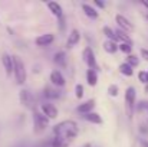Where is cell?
I'll use <instances>...</instances> for the list:
<instances>
[{"mask_svg": "<svg viewBox=\"0 0 148 147\" xmlns=\"http://www.w3.org/2000/svg\"><path fill=\"white\" fill-rule=\"evenodd\" d=\"M118 49L121 50V52H124V53H131V50H132V46L131 45H128V43H121V45H118Z\"/></svg>", "mask_w": 148, "mask_h": 147, "instance_id": "obj_25", "label": "cell"}, {"mask_svg": "<svg viewBox=\"0 0 148 147\" xmlns=\"http://www.w3.org/2000/svg\"><path fill=\"white\" fill-rule=\"evenodd\" d=\"M20 102L26 107V108H33V97L27 90H22L20 91Z\"/></svg>", "mask_w": 148, "mask_h": 147, "instance_id": "obj_8", "label": "cell"}, {"mask_svg": "<svg viewBox=\"0 0 148 147\" xmlns=\"http://www.w3.org/2000/svg\"><path fill=\"white\" fill-rule=\"evenodd\" d=\"M135 88L134 87H128L127 88V92H125V108H127V114H128V118H132V114H134V107H135Z\"/></svg>", "mask_w": 148, "mask_h": 147, "instance_id": "obj_4", "label": "cell"}, {"mask_svg": "<svg viewBox=\"0 0 148 147\" xmlns=\"http://www.w3.org/2000/svg\"><path fill=\"white\" fill-rule=\"evenodd\" d=\"M50 82H52L53 85H56V87H63L66 81H65L63 75H62L59 71H52V72H50Z\"/></svg>", "mask_w": 148, "mask_h": 147, "instance_id": "obj_12", "label": "cell"}, {"mask_svg": "<svg viewBox=\"0 0 148 147\" xmlns=\"http://www.w3.org/2000/svg\"><path fill=\"white\" fill-rule=\"evenodd\" d=\"M78 136V126L72 120L62 121L53 127L52 147H68Z\"/></svg>", "mask_w": 148, "mask_h": 147, "instance_id": "obj_1", "label": "cell"}, {"mask_svg": "<svg viewBox=\"0 0 148 147\" xmlns=\"http://www.w3.org/2000/svg\"><path fill=\"white\" fill-rule=\"evenodd\" d=\"M48 7H49V10L58 17V19H60V17H63V10H62V7H60V4L59 3H56V1H49L48 3Z\"/></svg>", "mask_w": 148, "mask_h": 147, "instance_id": "obj_14", "label": "cell"}, {"mask_svg": "<svg viewBox=\"0 0 148 147\" xmlns=\"http://www.w3.org/2000/svg\"><path fill=\"white\" fill-rule=\"evenodd\" d=\"M108 92H109V95H112V97H116L118 95V87L116 85H109V88H108Z\"/></svg>", "mask_w": 148, "mask_h": 147, "instance_id": "obj_28", "label": "cell"}, {"mask_svg": "<svg viewBox=\"0 0 148 147\" xmlns=\"http://www.w3.org/2000/svg\"><path fill=\"white\" fill-rule=\"evenodd\" d=\"M65 52H58L55 56H53V61L56 62V63H59V65H65Z\"/></svg>", "mask_w": 148, "mask_h": 147, "instance_id": "obj_22", "label": "cell"}, {"mask_svg": "<svg viewBox=\"0 0 148 147\" xmlns=\"http://www.w3.org/2000/svg\"><path fill=\"white\" fill-rule=\"evenodd\" d=\"M13 58V74L16 78V84L17 85H23L26 81V69H25V63L19 56H12Z\"/></svg>", "mask_w": 148, "mask_h": 147, "instance_id": "obj_2", "label": "cell"}, {"mask_svg": "<svg viewBox=\"0 0 148 147\" xmlns=\"http://www.w3.org/2000/svg\"><path fill=\"white\" fill-rule=\"evenodd\" d=\"M115 20H116V23L119 25V28H122V32H124V30H127V32L134 30V25H132L125 16H122V14H116Z\"/></svg>", "mask_w": 148, "mask_h": 147, "instance_id": "obj_7", "label": "cell"}, {"mask_svg": "<svg viewBox=\"0 0 148 147\" xmlns=\"http://www.w3.org/2000/svg\"><path fill=\"white\" fill-rule=\"evenodd\" d=\"M147 19H148V16H147Z\"/></svg>", "mask_w": 148, "mask_h": 147, "instance_id": "obj_33", "label": "cell"}, {"mask_svg": "<svg viewBox=\"0 0 148 147\" xmlns=\"http://www.w3.org/2000/svg\"><path fill=\"white\" fill-rule=\"evenodd\" d=\"M1 62H3V66H4L6 74H7V75H12V74H13V58H12L9 53H3Z\"/></svg>", "mask_w": 148, "mask_h": 147, "instance_id": "obj_10", "label": "cell"}, {"mask_svg": "<svg viewBox=\"0 0 148 147\" xmlns=\"http://www.w3.org/2000/svg\"><path fill=\"white\" fill-rule=\"evenodd\" d=\"M147 74H148V72H147Z\"/></svg>", "mask_w": 148, "mask_h": 147, "instance_id": "obj_35", "label": "cell"}, {"mask_svg": "<svg viewBox=\"0 0 148 147\" xmlns=\"http://www.w3.org/2000/svg\"><path fill=\"white\" fill-rule=\"evenodd\" d=\"M141 55L144 56L145 61H148V49H141Z\"/></svg>", "mask_w": 148, "mask_h": 147, "instance_id": "obj_30", "label": "cell"}, {"mask_svg": "<svg viewBox=\"0 0 148 147\" xmlns=\"http://www.w3.org/2000/svg\"><path fill=\"white\" fill-rule=\"evenodd\" d=\"M82 9H84V12H85V14L88 16V17H91V19H97L98 17V12L95 10V9H92L89 4H82Z\"/></svg>", "mask_w": 148, "mask_h": 147, "instance_id": "obj_17", "label": "cell"}, {"mask_svg": "<svg viewBox=\"0 0 148 147\" xmlns=\"http://www.w3.org/2000/svg\"><path fill=\"white\" fill-rule=\"evenodd\" d=\"M94 3H95V6H98L99 9H103V7H105V3H103V1H99V0H95Z\"/></svg>", "mask_w": 148, "mask_h": 147, "instance_id": "obj_29", "label": "cell"}, {"mask_svg": "<svg viewBox=\"0 0 148 147\" xmlns=\"http://www.w3.org/2000/svg\"><path fill=\"white\" fill-rule=\"evenodd\" d=\"M75 95L78 99H81V98L84 97V87L81 85V84H78L76 87H75Z\"/></svg>", "mask_w": 148, "mask_h": 147, "instance_id": "obj_26", "label": "cell"}, {"mask_svg": "<svg viewBox=\"0 0 148 147\" xmlns=\"http://www.w3.org/2000/svg\"><path fill=\"white\" fill-rule=\"evenodd\" d=\"M103 33H105V36L108 38V41H116V36H115V32L109 28V26H105L103 28Z\"/></svg>", "mask_w": 148, "mask_h": 147, "instance_id": "obj_21", "label": "cell"}, {"mask_svg": "<svg viewBox=\"0 0 148 147\" xmlns=\"http://www.w3.org/2000/svg\"><path fill=\"white\" fill-rule=\"evenodd\" d=\"M86 81L91 87H95L97 85V81H98V75H97V71H92V69H88L86 72Z\"/></svg>", "mask_w": 148, "mask_h": 147, "instance_id": "obj_16", "label": "cell"}, {"mask_svg": "<svg viewBox=\"0 0 148 147\" xmlns=\"http://www.w3.org/2000/svg\"><path fill=\"white\" fill-rule=\"evenodd\" d=\"M115 36H116V39H119L122 43H128V45H131V39H130L128 35H125V32H122V30H116Z\"/></svg>", "mask_w": 148, "mask_h": 147, "instance_id": "obj_20", "label": "cell"}, {"mask_svg": "<svg viewBox=\"0 0 148 147\" xmlns=\"http://www.w3.org/2000/svg\"><path fill=\"white\" fill-rule=\"evenodd\" d=\"M82 56H84V61L86 62V65L92 69V71H97L98 69V65H97V59H95V55H94V50L91 48H85L82 52Z\"/></svg>", "mask_w": 148, "mask_h": 147, "instance_id": "obj_5", "label": "cell"}, {"mask_svg": "<svg viewBox=\"0 0 148 147\" xmlns=\"http://www.w3.org/2000/svg\"><path fill=\"white\" fill-rule=\"evenodd\" d=\"M119 72H121L122 75H125V77H131V75L134 74V69H132L128 63H121V66H119Z\"/></svg>", "mask_w": 148, "mask_h": 147, "instance_id": "obj_19", "label": "cell"}, {"mask_svg": "<svg viewBox=\"0 0 148 147\" xmlns=\"http://www.w3.org/2000/svg\"><path fill=\"white\" fill-rule=\"evenodd\" d=\"M55 41V36L52 35V33H45V35H42V36H39V38H36V45L38 46H49L50 43Z\"/></svg>", "mask_w": 148, "mask_h": 147, "instance_id": "obj_13", "label": "cell"}, {"mask_svg": "<svg viewBox=\"0 0 148 147\" xmlns=\"http://www.w3.org/2000/svg\"><path fill=\"white\" fill-rule=\"evenodd\" d=\"M79 39H81V33H79V30H78V29H72V32H71L68 41H66V48L72 49L78 42H79Z\"/></svg>", "mask_w": 148, "mask_h": 147, "instance_id": "obj_9", "label": "cell"}, {"mask_svg": "<svg viewBox=\"0 0 148 147\" xmlns=\"http://www.w3.org/2000/svg\"><path fill=\"white\" fill-rule=\"evenodd\" d=\"M33 130H35V134H42L48 127H49V120L42 115L39 111H33Z\"/></svg>", "mask_w": 148, "mask_h": 147, "instance_id": "obj_3", "label": "cell"}, {"mask_svg": "<svg viewBox=\"0 0 148 147\" xmlns=\"http://www.w3.org/2000/svg\"><path fill=\"white\" fill-rule=\"evenodd\" d=\"M143 144H144V147H148V141H143Z\"/></svg>", "mask_w": 148, "mask_h": 147, "instance_id": "obj_32", "label": "cell"}, {"mask_svg": "<svg viewBox=\"0 0 148 147\" xmlns=\"http://www.w3.org/2000/svg\"><path fill=\"white\" fill-rule=\"evenodd\" d=\"M45 97L48 98H58L59 97V91H52L50 88H45Z\"/></svg>", "mask_w": 148, "mask_h": 147, "instance_id": "obj_24", "label": "cell"}, {"mask_svg": "<svg viewBox=\"0 0 148 147\" xmlns=\"http://www.w3.org/2000/svg\"><path fill=\"white\" fill-rule=\"evenodd\" d=\"M138 79H140L143 84H148V74L145 71H141V72L138 74Z\"/></svg>", "mask_w": 148, "mask_h": 147, "instance_id": "obj_27", "label": "cell"}, {"mask_svg": "<svg viewBox=\"0 0 148 147\" xmlns=\"http://www.w3.org/2000/svg\"><path fill=\"white\" fill-rule=\"evenodd\" d=\"M127 63H128L131 68H134V66L138 65V58H137L135 55H130V56L127 58Z\"/></svg>", "mask_w": 148, "mask_h": 147, "instance_id": "obj_23", "label": "cell"}, {"mask_svg": "<svg viewBox=\"0 0 148 147\" xmlns=\"http://www.w3.org/2000/svg\"><path fill=\"white\" fill-rule=\"evenodd\" d=\"M103 49L108 52V53H115L118 50V45L112 41H105L103 42Z\"/></svg>", "mask_w": 148, "mask_h": 147, "instance_id": "obj_18", "label": "cell"}, {"mask_svg": "<svg viewBox=\"0 0 148 147\" xmlns=\"http://www.w3.org/2000/svg\"><path fill=\"white\" fill-rule=\"evenodd\" d=\"M141 3H143V4H144V6H145V7H147V9H148V0H143Z\"/></svg>", "mask_w": 148, "mask_h": 147, "instance_id": "obj_31", "label": "cell"}, {"mask_svg": "<svg viewBox=\"0 0 148 147\" xmlns=\"http://www.w3.org/2000/svg\"><path fill=\"white\" fill-rule=\"evenodd\" d=\"M42 111H43V115H45L48 120H50V118H56L58 114H59L56 105L52 104V102H45V104H42Z\"/></svg>", "mask_w": 148, "mask_h": 147, "instance_id": "obj_6", "label": "cell"}, {"mask_svg": "<svg viewBox=\"0 0 148 147\" xmlns=\"http://www.w3.org/2000/svg\"><path fill=\"white\" fill-rule=\"evenodd\" d=\"M94 107H95V99H88L86 102H84V104H81V105H78V108H76V111H78L79 114H82V115H85V114H88V112H91V111L94 110Z\"/></svg>", "mask_w": 148, "mask_h": 147, "instance_id": "obj_11", "label": "cell"}, {"mask_svg": "<svg viewBox=\"0 0 148 147\" xmlns=\"http://www.w3.org/2000/svg\"><path fill=\"white\" fill-rule=\"evenodd\" d=\"M84 120L89 121V123H94V124H102V117L97 114V112H88L85 115H82Z\"/></svg>", "mask_w": 148, "mask_h": 147, "instance_id": "obj_15", "label": "cell"}, {"mask_svg": "<svg viewBox=\"0 0 148 147\" xmlns=\"http://www.w3.org/2000/svg\"><path fill=\"white\" fill-rule=\"evenodd\" d=\"M147 108H148V105H147Z\"/></svg>", "mask_w": 148, "mask_h": 147, "instance_id": "obj_34", "label": "cell"}]
</instances>
